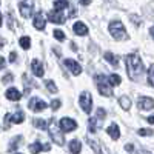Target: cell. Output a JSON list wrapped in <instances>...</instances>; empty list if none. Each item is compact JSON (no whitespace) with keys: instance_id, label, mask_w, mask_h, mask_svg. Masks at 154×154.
I'll return each instance as SVG.
<instances>
[{"instance_id":"cell-36","label":"cell","mask_w":154,"mask_h":154,"mask_svg":"<svg viewBox=\"0 0 154 154\" xmlns=\"http://www.w3.org/2000/svg\"><path fill=\"white\" fill-rule=\"evenodd\" d=\"M2 82H3V83H9V82H12V75H11V74L5 75L3 79H2Z\"/></svg>"},{"instance_id":"cell-40","label":"cell","mask_w":154,"mask_h":154,"mask_svg":"<svg viewBox=\"0 0 154 154\" xmlns=\"http://www.w3.org/2000/svg\"><path fill=\"white\" fill-rule=\"evenodd\" d=\"M148 122L149 123H154V117H152V116H149V117H148Z\"/></svg>"},{"instance_id":"cell-32","label":"cell","mask_w":154,"mask_h":154,"mask_svg":"<svg viewBox=\"0 0 154 154\" xmlns=\"http://www.w3.org/2000/svg\"><path fill=\"white\" fill-rule=\"evenodd\" d=\"M97 116H99V119H105L106 117V112L103 111V108H99L97 109Z\"/></svg>"},{"instance_id":"cell-17","label":"cell","mask_w":154,"mask_h":154,"mask_svg":"<svg viewBox=\"0 0 154 154\" xmlns=\"http://www.w3.org/2000/svg\"><path fill=\"white\" fill-rule=\"evenodd\" d=\"M106 133L111 136V139H119V136H120V131H119V126L116 125V123H112V125H109L108 128H106Z\"/></svg>"},{"instance_id":"cell-35","label":"cell","mask_w":154,"mask_h":154,"mask_svg":"<svg viewBox=\"0 0 154 154\" xmlns=\"http://www.w3.org/2000/svg\"><path fill=\"white\" fill-rule=\"evenodd\" d=\"M148 85L152 86V68L148 69Z\"/></svg>"},{"instance_id":"cell-5","label":"cell","mask_w":154,"mask_h":154,"mask_svg":"<svg viewBox=\"0 0 154 154\" xmlns=\"http://www.w3.org/2000/svg\"><path fill=\"white\" fill-rule=\"evenodd\" d=\"M20 8V14L25 19H29L32 16V8H34V0H23L19 5Z\"/></svg>"},{"instance_id":"cell-23","label":"cell","mask_w":154,"mask_h":154,"mask_svg":"<svg viewBox=\"0 0 154 154\" xmlns=\"http://www.w3.org/2000/svg\"><path fill=\"white\" fill-rule=\"evenodd\" d=\"M105 59H106V62H109L112 66H117L119 65V59L116 57L112 53H105Z\"/></svg>"},{"instance_id":"cell-15","label":"cell","mask_w":154,"mask_h":154,"mask_svg":"<svg viewBox=\"0 0 154 154\" xmlns=\"http://www.w3.org/2000/svg\"><path fill=\"white\" fill-rule=\"evenodd\" d=\"M5 96H6V99H8V100H12V102H17V100H20V99H22V94L17 91L16 88H9L8 91L5 93Z\"/></svg>"},{"instance_id":"cell-33","label":"cell","mask_w":154,"mask_h":154,"mask_svg":"<svg viewBox=\"0 0 154 154\" xmlns=\"http://www.w3.org/2000/svg\"><path fill=\"white\" fill-rule=\"evenodd\" d=\"M125 149L130 152V154H137V152L134 151V145H130V143H128V145H125Z\"/></svg>"},{"instance_id":"cell-14","label":"cell","mask_w":154,"mask_h":154,"mask_svg":"<svg viewBox=\"0 0 154 154\" xmlns=\"http://www.w3.org/2000/svg\"><path fill=\"white\" fill-rule=\"evenodd\" d=\"M34 28L35 29H38V31H42V29H45V19H43V14L42 12H37V16L34 17Z\"/></svg>"},{"instance_id":"cell-29","label":"cell","mask_w":154,"mask_h":154,"mask_svg":"<svg viewBox=\"0 0 154 154\" xmlns=\"http://www.w3.org/2000/svg\"><path fill=\"white\" fill-rule=\"evenodd\" d=\"M88 143L91 145V148L96 151V154H100V148H99V145L94 142V140H91V139H88Z\"/></svg>"},{"instance_id":"cell-38","label":"cell","mask_w":154,"mask_h":154,"mask_svg":"<svg viewBox=\"0 0 154 154\" xmlns=\"http://www.w3.org/2000/svg\"><path fill=\"white\" fill-rule=\"evenodd\" d=\"M9 62H11V63L16 62V53H11V54H9Z\"/></svg>"},{"instance_id":"cell-39","label":"cell","mask_w":154,"mask_h":154,"mask_svg":"<svg viewBox=\"0 0 154 154\" xmlns=\"http://www.w3.org/2000/svg\"><path fill=\"white\" fill-rule=\"evenodd\" d=\"M80 3L82 5H89V3H91V0H80Z\"/></svg>"},{"instance_id":"cell-22","label":"cell","mask_w":154,"mask_h":154,"mask_svg":"<svg viewBox=\"0 0 154 154\" xmlns=\"http://www.w3.org/2000/svg\"><path fill=\"white\" fill-rule=\"evenodd\" d=\"M119 103H120V106H122L125 111H128V109L131 108V99L126 97V96H122V97L119 99Z\"/></svg>"},{"instance_id":"cell-1","label":"cell","mask_w":154,"mask_h":154,"mask_svg":"<svg viewBox=\"0 0 154 154\" xmlns=\"http://www.w3.org/2000/svg\"><path fill=\"white\" fill-rule=\"evenodd\" d=\"M126 66H128V74L133 80H140V77L143 75L145 68H143V63L142 59H140L137 54H130L126 56Z\"/></svg>"},{"instance_id":"cell-30","label":"cell","mask_w":154,"mask_h":154,"mask_svg":"<svg viewBox=\"0 0 154 154\" xmlns=\"http://www.w3.org/2000/svg\"><path fill=\"white\" fill-rule=\"evenodd\" d=\"M60 106H62V102H60V100H57V99H54L53 102H51V108H53L54 111H57V109H59Z\"/></svg>"},{"instance_id":"cell-4","label":"cell","mask_w":154,"mask_h":154,"mask_svg":"<svg viewBox=\"0 0 154 154\" xmlns=\"http://www.w3.org/2000/svg\"><path fill=\"white\" fill-rule=\"evenodd\" d=\"M96 82H97V88H99V91L102 96H112V91H111V86L108 83V79L105 75H102L99 74L96 77Z\"/></svg>"},{"instance_id":"cell-8","label":"cell","mask_w":154,"mask_h":154,"mask_svg":"<svg viewBox=\"0 0 154 154\" xmlns=\"http://www.w3.org/2000/svg\"><path fill=\"white\" fill-rule=\"evenodd\" d=\"M68 19L66 14H62V11H53V12H48V20L53 22V23H57V25H62L65 23V20Z\"/></svg>"},{"instance_id":"cell-18","label":"cell","mask_w":154,"mask_h":154,"mask_svg":"<svg viewBox=\"0 0 154 154\" xmlns=\"http://www.w3.org/2000/svg\"><path fill=\"white\" fill-rule=\"evenodd\" d=\"M23 120H25V114H23L20 109H17V111L14 112V116L9 114V122H12V123H22Z\"/></svg>"},{"instance_id":"cell-34","label":"cell","mask_w":154,"mask_h":154,"mask_svg":"<svg viewBox=\"0 0 154 154\" xmlns=\"http://www.w3.org/2000/svg\"><path fill=\"white\" fill-rule=\"evenodd\" d=\"M139 134L140 136H151L152 134V130H139Z\"/></svg>"},{"instance_id":"cell-31","label":"cell","mask_w":154,"mask_h":154,"mask_svg":"<svg viewBox=\"0 0 154 154\" xmlns=\"http://www.w3.org/2000/svg\"><path fill=\"white\" fill-rule=\"evenodd\" d=\"M54 37L57 38V40H60V42L65 40V34H63L62 31H59V29H56V31H54Z\"/></svg>"},{"instance_id":"cell-13","label":"cell","mask_w":154,"mask_h":154,"mask_svg":"<svg viewBox=\"0 0 154 154\" xmlns=\"http://www.w3.org/2000/svg\"><path fill=\"white\" fill-rule=\"evenodd\" d=\"M42 149H45V151H49L51 149V146H49V143H45V145H42L40 142H34V143H31L29 145V151L32 152V154H38Z\"/></svg>"},{"instance_id":"cell-25","label":"cell","mask_w":154,"mask_h":154,"mask_svg":"<svg viewBox=\"0 0 154 154\" xmlns=\"http://www.w3.org/2000/svg\"><path fill=\"white\" fill-rule=\"evenodd\" d=\"M88 128H89V133H96L97 131V119H89L88 120Z\"/></svg>"},{"instance_id":"cell-3","label":"cell","mask_w":154,"mask_h":154,"mask_svg":"<svg viewBox=\"0 0 154 154\" xmlns=\"http://www.w3.org/2000/svg\"><path fill=\"white\" fill-rule=\"evenodd\" d=\"M46 126H48V130H49L51 139H53L57 145H63V142H65V140H63V134L60 133V130H59V126H57L56 120L51 119V120H49V125H46Z\"/></svg>"},{"instance_id":"cell-11","label":"cell","mask_w":154,"mask_h":154,"mask_svg":"<svg viewBox=\"0 0 154 154\" xmlns=\"http://www.w3.org/2000/svg\"><path fill=\"white\" fill-rule=\"evenodd\" d=\"M31 69H32L34 75H37V77H42V75H43V71H45L42 62L38 60V59H34V60L31 62Z\"/></svg>"},{"instance_id":"cell-28","label":"cell","mask_w":154,"mask_h":154,"mask_svg":"<svg viewBox=\"0 0 154 154\" xmlns=\"http://www.w3.org/2000/svg\"><path fill=\"white\" fill-rule=\"evenodd\" d=\"M45 85H46V88H48L53 94H54V93H57V86L54 85V82H53V80H46V82H45Z\"/></svg>"},{"instance_id":"cell-42","label":"cell","mask_w":154,"mask_h":154,"mask_svg":"<svg viewBox=\"0 0 154 154\" xmlns=\"http://www.w3.org/2000/svg\"><path fill=\"white\" fill-rule=\"evenodd\" d=\"M0 49H2V43H0Z\"/></svg>"},{"instance_id":"cell-41","label":"cell","mask_w":154,"mask_h":154,"mask_svg":"<svg viewBox=\"0 0 154 154\" xmlns=\"http://www.w3.org/2000/svg\"><path fill=\"white\" fill-rule=\"evenodd\" d=\"M0 26H2V14H0Z\"/></svg>"},{"instance_id":"cell-9","label":"cell","mask_w":154,"mask_h":154,"mask_svg":"<svg viewBox=\"0 0 154 154\" xmlns=\"http://www.w3.org/2000/svg\"><path fill=\"white\" fill-rule=\"evenodd\" d=\"M75 128H77L75 120H72V119H69V117H63V119L60 120V130H62V131L69 133V131H74Z\"/></svg>"},{"instance_id":"cell-16","label":"cell","mask_w":154,"mask_h":154,"mask_svg":"<svg viewBox=\"0 0 154 154\" xmlns=\"http://www.w3.org/2000/svg\"><path fill=\"white\" fill-rule=\"evenodd\" d=\"M74 32L77 34V35H86L88 34V28H86V25L85 23H82V22H77V23H74Z\"/></svg>"},{"instance_id":"cell-6","label":"cell","mask_w":154,"mask_h":154,"mask_svg":"<svg viewBox=\"0 0 154 154\" xmlns=\"http://www.w3.org/2000/svg\"><path fill=\"white\" fill-rule=\"evenodd\" d=\"M80 106L83 108V111L85 112H91V109H93V97H91V94L89 93H82L80 94Z\"/></svg>"},{"instance_id":"cell-7","label":"cell","mask_w":154,"mask_h":154,"mask_svg":"<svg viewBox=\"0 0 154 154\" xmlns=\"http://www.w3.org/2000/svg\"><path fill=\"white\" fill-rule=\"evenodd\" d=\"M28 106H29V109L34 111V112H40V111H43V109L48 108L46 102H43L42 99H38V97H32V99L29 100Z\"/></svg>"},{"instance_id":"cell-37","label":"cell","mask_w":154,"mask_h":154,"mask_svg":"<svg viewBox=\"0 0 154 154\" xmlns=\"http://www.w3.org/2000/svg\"><path fill=\"white\" fill-rule=\"evenodd\" d=\"M5 63H6L5 57H0V69H3V68H5Z\"/></svg>"},{"instance_id":"cell-10","label":"cell","mask_w":154,"mask_h":154,"mask_svg":"<svg viewBox=\"0 0 154 154\" xmlns=\"http://www.w3.org/2000/svg\"><path fill=\"white\" fill-rule=\"evenodd\" d=\"M65 65H66V68H68L74 75H79V74L82 72V66H80L75 60H72V59H65Z\"/></svg>"},{"instance_id":"cell-26","label":"cell","mask_w":154,"mask_h":154,"mask_svg":"<svg viewBox=\"0 0 154 154\" xmlns=\"http://www.w3.org/2000/svg\"><path fill=\"white\" fill-rule=\"evenodd\" d=\"M22 142V137L20 136H17V137H14V140L11 142V146H9V151H14L17 146H19V143Z\"/></svg>"},{"instance_id":"cell-27","label":"cell","mask_w":154,"mask_h":154,"mask_svg":"<svg viewBox=\"0 0 154 154\" xmlns=\"http://www.w3.org/2000/svg\"><path fill=\"white\" fill-rule=\"evenodd\" d=\"M32 123H34V126L40 128V130H45V128H46V122H45L43 119H35Z\"/></svg>"},{"instance_id":"cell-20","label":"cell","mask_w":154,"mask_h":154,"mask_svg":"<svg viewBox=\"0 0 154 154\" xmlns=\"http://www.w3.org/2000/svg\"><path fill=\"white\" fill-rule=\"evenodd\" d=\"M54 8H56V11H63V9L71 8V5H69V2H66V0H56Z\"/></svg>"},{"instance_id":"cell-43","label":"cell","mask_w":154,"mask_h":154,"mask_svg":"<svg viewBox=\"0 0 154 154\" xmlns=\"http://www.w3.org/2000/svg\"><path fill=\"white\" fill-rule=\"evenodd\" d=\"M16 154H19V152H16Z\"/></svg>"},{"instance_id":"cell-19","label":"cell","mask_w":154,"mask_h":154,"mask_svg":"<svg viewBox=\"0 0 154 154\" xmlns=\"http://www.w3.org/2000/svg\"><path fill=\"white\" fill-rule=\"evenodd\" d=\"M69 151L72 154H79L82 151V143L79 142V140H71L69 142Z\"/></svg>"},{"instance_id":"cell-24","label":"cell","mask_w":154,"mask_h":154,"mask_svg":"<svg viewBox=\"0 0 154 154\" xmlns=\"http://www.w3.org/2000/svg\"><path fill=\"white\" fill-rule=\"evenodd\" d=\"M20 46H22L23 49H29V46H31V38H29L28 35L22 37V38H20Z\"/></svg>"},{"instance_id":"cell-2","label":"cell","mask_w":154,"mask_h":154,"mask_svg":"<svg viewBox=\"0 0 154 154\" xmlns=\"http://www.w3.org/2000/svg\"><path fill=\"white\" fill-rule=\"evenodd\" d=\"M108 29H109L111 35L116 38V40H125L126 38V31H125V26H123L122 22H117V20L111 22Z\"/></svg>"},{"instance_id":"cell-12","label":"cell","mask_w":154,"mask_h":154,"mask_svg":"<svg viewBox=\"0 0 154 154\" xmlns=\"http://www.w3.org/2000/svg\"><path fill=\"white\" fill-rule=\"evenodd\" d=\"M139 108L140 109H152L154 108V100L151 97H140L139 99Z\"/></svg>"},{"instance_id":"cell-21","label":"cell","mask_w":154,"mask_h":154,"mask_svg":"<svg viewBox=\"0 0 154 154\" xmlns=\"http://www.w3.org/2000/svg\"><path fill=\"white\" fill-rule=\"evenodd\" d=\"M120 82H122V79H120V75H119V74H111V75L108 77V83H109V86H119Z\"/></svg>"}]
</instances>
